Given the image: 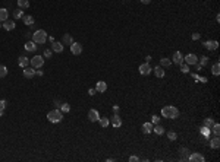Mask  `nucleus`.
I'll return each mask as SVG.
<instances>
[{"label":"nucleus","instance_id":"nucleus-1","mask_svg":"<svg viewBox=\"0 0 220 162\" xmlns=\"http://www.w3.org/2000/svg\"><path fill=\"white\" fill-rule=\"evenodd\" d=\"M162 115L164 118H178L179 117V110L173 105H166L162 108Z\"/></svg>","mask_w":220,"mask_h":162},{"label":"nucleus","instance_id":"nucleus-2","mask_svg":"<svg viewBox=\"0 0 220 162\" xmlns=\"http://www.w3.org/2000/svg\"><path fill=\"white\" fill-rule=\"evenodd\" d=\"M47 32L44 31V29H37L34 34H32V41L35 42V44H44L47 41Z\"/></svg>","mask_w":220,"mask_h":162},{"label":"nucleus","instance_id":"nucleus-3","mask_svg":"<svg viewBox=\"0 0 220 162\" xmlns=\"http://www.w3.org/2000/svg\"><path fill=\"white\" fill-rule=\"evenodd\" d=\"M47 120L50 123H60L63 120V112L60 110H52L49 114H47Z\"/></svg>","mask_w":220,"mask_h":162},{"label":"nucleus","instance_id":"nucleus-4","mask_svg":"<svg viewBox=\"0 0 220 162\" xmlns=\"http://www.w3.org/2000/svg\"><path fill=\"white\" fill-rule=\"evenodd\" d=\"M30 64H31L34 69H40V67H43V64H44V57H43V56H35V57H32V59L30 60Z\"/></svg>","mask_w":220,"mask_h":162},{"label":"nucleus","instance_id":"nucleus-5","mask_svg":"<svg viewBox=\"0 0 220 162\" xmlns=\"http://www.w3.org/2000/svg\"><path fill=\"white\" fill-rule=\"evenodd\" d=\"M138 70H140V73H141L142 76H147V75H150V73L153 72V67H151L148 63H142V64H140Z\"/></svg>","mask_w":220,"mask_h":162},{"label":"nucleus","instance_id":"nucleus-6","mask_svg":"<svg viewBox=\"0 0 220 162\" xmlns=\"http://www.w3.org/2000/svg\"><path fill=\"white\" fill-rule=\"evenodd\" d=\"M69 47H71V53L75 54V56H78V54L82 53V45H81L79 42H75V41H74V42L69 45Z\"/></svg>","mask_w":220,"mask_h":162},{"label":"nucleus","instance_id":"nucleus-7","mask_svg":"<svg viewBox=\"0 0 220 162\" xmlns=\"http://www.w3.org/2000/svg\"><path fill=\"white\" fill-rule=\"evenodd\" d=\"M88 120H90L91 123L98 121V120H100V114H98V111H97V110H90V111H88Z\"/></svg>","mask_w":220,"mask_h":162},{"label":"nucleus","instance_id":"nucleus-8","mask_svg":"<svg viewBox=\"0 0 220 162\" xmlns=\"http://www.w3.org/2000/svg\"><path fill=\"white\" fill-rule=\"evenodd\" d=\"M204 47H206L207 50H210V51H214V50H217V47H219V42L214 41V39H208V41L204 42Z\"/></svg>","mask_w":220,"mask_h":162},{"label":"nucleus","instance_id":"nucleus-9","mask_svg":"<svg viewBox=\"0 0 220 162\" xmlns=\"http://www.w3.org/2000/svg\"><path fill=\"white\" fill-rule=\"evenodd\" d=\"M188 161H189V162H204L206 158H204L201 153H192V155L188 156Z\"/></svg>","mask_w":220,"mask_h":162},{"label":"nucleus","instance_id":"nucleus-10","mask_svg":"<svg viewBox=\"0 0 220 162\" xmlns=\"http://www.w3.org/2000/svg\"><path fill=\"white\" fill-rule=\"evenodd\" d=\"M172 63H175V64H181V63H184V56H182L181 51H175V53H173Z\"/></svg>","mask_w":220,"mask_h":162},{"label":"nucleus","instance_id":"nucleus-11","mask_svg":"<svg viewBox=\"0 0 220 162\" xmlns=\"http://www.w3.org/2000/svg\"><path fill=\"white\" fill-rule=\"evenodd\" d=\"M184 60H185L186 64H195V63H198V57H197L195 54H192V53L186 54V56L184 57Z\"/></svg>","mask_w":220,"mask_h":162},{"label":"nucleus","instance_id":"nucleus-12","mask_svg":"<svg viewBox=\"0 0 220 162\" xmlns=\"http://www.w3.org/2000/svg\"><path fill=\"white\" fill-rule=\"evenodd\" d=\"M24 76L27 78V79H31V78H34L35 76V69L34 67H24Z\"/></svg>","mask_w":220,"mask_h":162},{"label":"nucleus","instance_id":"nucleus-13","mask_svg":"<svg viewBox=\"0 0 220 162\" xmlns=\"http://www.w3.org/2000/svg\"><path fill=\"white\" fill-rule=\"evenodd\" d=\"M110 123H112V126H113L115 129H119V127L122 126V118L119 117L118 114H115L113 117H112V120H110Z\"/></svg>","mask_w":220,"mask_h":162},{"label":"nucleus","instance_id":"nucleus-14","mask_svg":"<svg viewBox=\"0 0 220 162\" xmlns=\"http://www.w3.org/2000/svg\"><path fill=\"white\" fill-rule=\"evenodd\" d=\"M96 89H97V92L103 94V92H106V91H107V83H106L104 80H98V82H97V85H96Z\"/></svg>","mask_w":220,"mask_h":162},{"label":"nucleus","instance_id":"nucleus-15","mask_svg":"<svg viewBox=\"0 0 220 162\" xmlns=\"http://www.w3.org/2000/svg\"><path fill=\"white\" fill-rule=\"evenodd\" d=\"M153 70H154V75H156L157 78H164V75H166V73H164V67H162L160 64L156 66Z\"/></svg>","mask_w":220,"mask_h":162},{"label":"nucleus","instance_id":"nucleus-16","mask_svg":"<svg viewBox=\"0 0 220 162\" xmlns=\"http://www.w3.org/2000/svg\"><path fill=\"white\" fill-rule=\"evenodd\" d=\"M2 25H3V28H5L6 31H12V29H15V27H16L15 22H13V20H9V19H6Z\"/></svg>","mask_w":220,"mask_h":162},{"label":"nucleus","instance_id":"nucleus-17","mask_svg":"<svg viewBox=\"0 0 220 162\" xmlns=\"http://www.w3.org/2000/svg\"><path fill=\"white\" fill-rule=\"evenodd\" d=\"M63 44L62 42H57V41H54L53 44H52V51H54V53H62L63 51Z\"/></svg>","mask_w":220,"mask_h":162},{"label":"nucleus","instance_id":"nucleus-18","mask_svg":"<svg viewBox=\"0 0 220 162\" xmlns=\"http://www.w3.org/2000/svg\"><path fill=\"white\" fill-rule=\"evenodd\" d=\"M219 146H220V139H219V136H214L210 140V148L211 149H219Z\"/></svg>","mask_w":220,"mask_h":162},{"label":"nucleus","instance_id":"nucleus-19","mask_svg":"<svg viewBox=\"0 0 220 162\" xmlns=\"http://www.w3.org/2000/svg\"><path fill=\"white\" fill-rule=\"evenodd\" d=\"M72 42H74V38H72L71 34H65V35H63V39H62V44H63V45H71Z\"/></svg>","mask_w":220,"mask_h":162},{"label":"nucleus","instance_id":"nucleus-20","mask_svg":"<svg viewBox=\"0 0 220 162\" xmlns=\"http://www.w3.org/2000/svg\"><path fill=\"white\" fill-rule=\"evenodd\" d=\"M35 42L34 41H28V42H25V45H24V47H25V50L27 51H30V53H32V51H35L37 50V47H35Z\"/></svg>","mask_w":220,"mask_h":162},{"label":"nucleus","instance_id":"nucleus-21","mask_svg":"<svg viewBox=\"0 0 220 162\" xmlns=\"http://www.w3.org/2000/svg\"><path fill=\"white\" fill-rule=\"evenodd\" d=\"M22 20H24V24H25V25L31 27V25L34 24V16H31V15H25V16H22Z\"/></svg>","mask_w":220,"mask_h":162},{"label":"nucleus","instance_id":"nucleus-22","mask_svg":"<svg viewBox=\"0 0 220 162\" xmlns=\"http://www.w3.org/2000/svg\"><path fill=\"white\" fill-rule=\"evenodd\" d=\"M153 131L156 134H159V136H162V134H164V127H162L160 124H154L153 126Z\"/></svg>","mask_w":220,"mask_h":162},{"label":"nucleus","instance_id":"nucleus-23","mask_svg":"<svg viewBox=\"0 0 220 162\" xmlns=\"http://www.w3.org/2000/svg\"><path fill=\"white\" fill-rule=\"evenodd\" d=\"M153 126H154L153 123H144V124H142V131H144L145 134H150V133L153 131Z\"/></svg>","mask_w":220,"mask_h":162},{"label":"nucleus","instance_id":"nucleus-24","mask_svg":"<svg viewBox=\"0 0 220 162\" xmlns=\"http://www.w3.org/2000/svg\"><path fill=\"white\" fill-rule=\"evenodd\" d=\"M8 18H9V12H8V9L2 7V9H0V22H5Z\"/></svg>","mask_w":220,"mask_h":162},{"label":"nucleus","instance_id":"nucleus-25","mask_svg":"<svg viewBox=\"0 0 220 162\" xmlns=\"http://www.w3.org/2000/svg\"><path fill=\"white\" fill-rule=\"evenodd\" d=\"M18 64H19L21 67H27V66L30 64V60H28L27 57H24V56H21V57L18 59Z\"/></svg>","mask_w":220,"mask_h":162},{"label":"nucleus","instance_id":"nucleus-26","mask_svg":"<svg viewBox=\"0 0 220 162\" xmlns=\"http://www.w3.org/2000/svg\"><path fill=\"white\" fill-rule=\"evenodd\" d=\"M211 73H213L214 76H219V75H220V64H219V63H214V64L211 66Z\"/></svg>","mask_w":220,"mask_h":162},{"label":"nucleus","instance_id":"nucleus-27","mask_svg":"<svg viewBox=\"0 0 220 162\" xmlns=\"http://www.w3.org/2000/svg\"><path fill=\"white\" fill-rule=\"evenodd\" d=\"M170 64H172V60H170V59H167V57L160 59V66H162V67H169Z\"/></svg>","mask_w":220,"mask_h":162},{"label":"nucleus","instance_id":"nucleus-28","mask_svg":"<svg viewBox=\"0 0 220 162\" xmlns=\"http://www.w3.org/2000/svg\"><path fill=\"white\" fill-rule=\"evenodd\" d=\"M22 16H24V10H22L21 7H18L16 10H13V18L15 19H22Z\"/></svg>","mask_w":220,"mask_h":162},{"label":"nucleus","instance_id":"nucleus-29","mask_svg":"<svg viewBox=\"0 0 220 162\" xmlns=\"http://www.w3.org/2000/svg\"><path fill=\"white\" fill-rule=\"evenodd\" d=\"M18 6L21 9H28L30 7V2L28 0H18Z\"/></svg>","mask_w":220,"mask_h":162},{"label":"nucleus","instance_id":"nucleus-30","mask_svg":"<svg viewBox=\"0 0 220 162\" xmlns=\"http://www.w3.org/2000/svg\"><path fill=\"white\" fill-rule=\"evenodd\" d=\"M98 123H100V126H101L103 129H106V127L110 124V120H109V118H106V117H100Z\"/></svg>","mask_w":220,"mask_h":162},{"label":"nucleus","instance_id":"nucleus-31","mask_svg":"<svg viewBox=\"0 0 220 162\" xmlns=\"http://www.w3.org/2000/svg\"><path fill=\"white\" fill-rule=\"evenodd\" d=\"M214 123H216V121H214L213 118H204V121H203V126H204V127H208V129H211Z\"/></svg>","mask_w":220,"mask_h":162},{"label":"nucleus","instance_id":"nucleus-32","mask_svg":"<svg viewBox=\"0 0 220 162\" xmlns=\"http://www.w3.org/2000/svg\"><path fill=\"white\" fill-rule=\"evenodd\" d=\"M8 75V67L5 64H0V78H5Z\"/></svg>","mask_w":220,"mask_h":162},{"label":"nucleus","instance_id":"nucleus-33","mask_svg":"<svg viewBox=\"0 0 220 162\" xmlns=\"http://www.w3.org/2000/svg\"><path fill=\"white\" fill-rule=\"evenodd\" d=\"M167 139H169V140H176V139H178V134H176V131H167Z\"/></svg>","mask_w":220,"mask_h":162},{"label":"nucleus","instance_id":"nucleus-34","mask_svg":"<svg viewBox=\"0 0 220 162\" xmlns=\"http://www.w3.org/2000/svg\"><path fill=\"white\" fill-rule=\"evenodd\" d=\"M179 66H181V72H182V73H189V64H186V63H181Z\"/></svg>","mask_w":220,"mask_h":162},{"label":"nucleus","instance_id":"nucleus-35","mask_svg":"<svg viewBox=\"0 0 220 162\" xmlns=\"http://www.w3.org/2000/svg\"><path fill=\"white\" fill-rule=\"evenodd\" d=\"M200 131H201V134H203V136L208 137V136H210V131H211V129H208V127H204V126H203V127L200 129Z\"/></svg>","mask_w":220,"mask_h":162},{"label":"nucleus","instance_id":"nucleus-36","mask_svg":"<svg viewBox=\"0 0 220 162\" xmlns=\"http://www.w3.org/2000/svg\"><path fill=\"white\" fill-rule=\"evenodd\" d=\"M211 130H213V133H214V136H219V134H220V126H219L217 123H214V124H213V127H211Z\"/></svg>","mask_w":220,"mask_h":162},{"label":"nucleus","instance_id":"nucleus-37","mask_svg":"<svg viewBox=\"0 0 220 162\" xmlns=\"http://www.w3.org/2000/svg\"><path fill=\"white\" fill-rule=\"evenodd\" d=\"M60 111L62 112H69L71 111V105L69 104H62L60 105Z\"/></svg>","mask_w":220,"mask_h":162},{"label":"nucleus","instance_id":"nucleus-38","mask_svg":"<svg viewBox=\"0 0 220 162\" xmlns=\"http://www.w3.org/2000/svg\"><path fill=\"white\" fill-rule=\"evenodd\" d=\"M188 149H185V148H181V156H182V159H188Z\"/></svg>","mask_w":220,"mask_h":162},{"label":"nucleus","instance_id":"nucleus-39","mask_svg":"<svg viewBox=\"0 0 220 162\" xmlns=\"http://www.w3.org/2000/svg\"><path fill=\"white\" fill-rule=\"evenodd\" d=\"M151 123L153 124H159L160 123V117H159V115H153V117H151Z\"/></svg>","mask_w":220,"mask_h":162},{"label":"nucleus","instance_id":"nucleus-40","mask_svg":"<svg viewBox=\"0 0 220 162\" xmlns=\"http://www.w3.org/2000/svg\"><path fill=\"white\" fill-rule=\"evenodd\" d=\"M52 54H53V51H52V50H46V51H44V56H43V57H44V59H50V57H52Z\"/></svg>","mask_w":220,"mask_h":162},{"label":"nucleus","instance_id":"nucleus-41","mask_svg":"<svg viewBox=\"0 0 220 162\" xmlns=\"http://www.w3.org/2000/svg\"><path fill=\"white\" fill-rule=\"evenodd\" d=\"M207 63H208V57H207V56H203V57H201V63H200V64H201V66H206Z\"/></svg>","mask_w":220,"mask_h":162},{"label":"nucleus","instance_id":"nucleus-42","mask_svg":"<svg viewBox=\"0 0 220 162\" xmlns=\"http://www.w3.org/2000/svg\"><path fill=\"white\" fill-rule=\"evenodd\" d=\"M96 94H97V89H96V88H91L90 91H88V95H91V97H94Z\"/></svg>","mask_w":220,"mask_h":162},{"label":"nucleus","instance_id":"nucleus-43","mask_svg":"<svg viewBox=\"0 0 220 162\" xmlns=\"http://www.w3.org/2000/svg\"><path fill=\"white\" fill-rule=\"evenodd\" d=\"M138 161H140V158H138V156H134V155L129 156V162H138Z\"/></svg>","mask_w":220,"mask_h":162},{"label":"nucleus","instance_id":"nucleus-44","mask_svg":"<svg viewBox=\"0 0 220 162\" xmlns=\"http://www.w3.org/2000/svg\"><path fill=\"white\" fill-rule=\"evenodd\" d=\"M6 104H8V102H6L5 99H0V108H2V110L6 108Z\"/></svg>","mask_w":220,"mask_h":162},{"label":"nucleus","instance_id":"nucleus-45","mask_svg":"<svg viewBox=\"0 0 220 162\" xmlns=\"http://www.w3.org/2000/svg\"><path fill=\"white\" fill-rule=\"evenodd\" d=\"M201 38V35L200 34H198V32H195V34H192V39L194 41H197V39H200Z\"/></svg>","mask_w":220,"mask_h":162},{"label":"nucleus","instance_id":"nucleus-46","mask_svg":"<svg viewBox=\"0 0 220 162\" xmlns=\"http://www.w3.org/2000/svg\"><path fill=\"white\" fill-rule=\"evenodd\" d=\"M113 112H115V114L119 112V105H113Z\"/></svg>","mask_w":220,"mask_h":162},{"label":"nucleus","instance_id":"nucleus-47","mask_svg":"<svg viewBox=\"0 0 220 162\" xmlns=\"http://www.w3.org/2000/svg\"><path fill=\"white\" fill-rule=\"evenodd\" d=\"M140 2H141L142 5H148V3L151 2V0H140Z\"/></svg>","mask_w":220,"mask_h":162},{"label":"nucleus","instance_id":"nucleus-48","mask_svg":"<svg viewBox=\"0 0 220 162\" xmlns=\"http://www.w3.org/2000/svg\"><path fill=\"white\" fill-rule=\"evenodd\" d=\"M35 75H38V76H43V70H35Z\"/></svg>","mask_w":220,"mask_h":162},{"label":"nucleus","instance_id":"nucleus-49","mask_svg":"<svg viewBox=\"0 0 220 162\" xmlns=\"http://www.w3.org/2000/svg\"><path fill=\"white\" fill-rule=\"evenodd\" d=\"M49 41H50V42H52V44H53V42H54V41H56V39H54V38H53V37H49Z\"/></svg>","mask_w":220,"mask_h":162},{"label":"nucleus","instance_id":"nucleus-50","mask_svg":"<svg viewBox=\"0 0 220 162\" xmlns=\"http://www.w3.org/2000/svg\"><path fill=\"white\" fill-rule=\"evenodd\" d=\"M3 112H5V111H3L2 108H0V117H2V115H3Z\"/></svg>","mask_w":220,"mask_h":162},{"label":"nucleus","instance_id":"nucleus-51","mask_svg":"<svg viewBox=\"0 0 220 162\" xmlns=\"http://www.w3.org/2000/svg\"><path fill=\"white\" fill-rule=\"evenodd\" d=\"M0 27H2V24H0Z\"/></svg>","mask_w":220,"mask_h":162}]
</instances>
